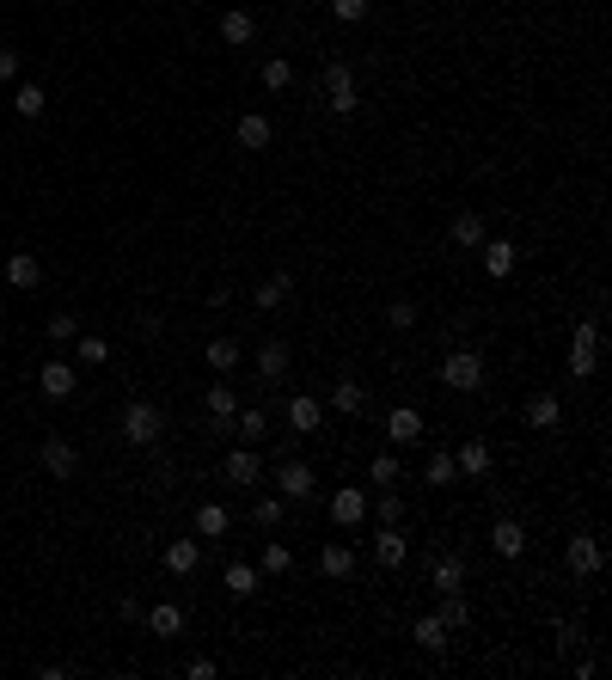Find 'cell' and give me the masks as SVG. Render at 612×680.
I'll return each instance as SVG.
<instances>
[{
  "mask_svg": "<svg viewBox=\"0 0 612 680\" xmlns=\"http://www.w3.org/2000/svg\"><path fill=\"white\" fill-rule=\"evenodd\" d=\"M258 37V19L245 13V6H227L221 13V43H233V49H245V43Z\"/></svg>",
  "mask_w": 612,
  "mask_h": 680,
  "instance_id": "cell-12",
  "label": "cell"
},
{
  "mask_svg": "<svg viewBox=\"0 0 612 680\" xmlns=\"http://www.w3.org/2000/svg\"><path fill=\"white\" fill-rule=\"evenodd\" d=\"M594 368H600V344H575V337H570V374H575V380H588Z\"/></svg>",
  "mask_w": 612,
  "mask_h": 680,
  "instance_id": "cell-31",
  "label": "cell"
},
{
  "mask_svg": "<svg viewBox=\"0 0 612 680\" xmlns=\"http://www.w3.org/2000/svg\"><path fill=\"white\" fill-rule=\"evenodd\" d=\"M386 325H392V331H410V325H417V307H410V301H392V307H386Z\"/></svg>",
  "mask_w": 612,
  "mask_h": 680,
  "instance_id": "cell-46",
  "label": "cell"
},
{
  "mask_svg": "<svg viewBox=\"0 0 612 680\" xmlns=\"http://www.w3.org/2000/svg\"><path fill=\"white\" fill-rule=\"evenodd\" d=\"M6 282H13V289H37V282H43V264L31 258V251H13V258H6Z\"/></svg>",
  "mask_w": 612,
  "mask_h": 680,
  "instance_id": "cell-22",
  "label": "cell"
},
{
  "mask_svg": "<svg viewBox=\"0 0 612 680\" xmlns=\"http://www.w3.org/2000/svg\"><path fill=\"white\" fill-rule=\"evenodd\" d=\"M478 251H484V270L496 276V282H502V276L514 270V246H509V239H484Z\"/></svg>",
  "mask_w": 612,
  "mask_h": 680,
  "instance_id": "cell-27",
  "label": "cell"
},
{
  "mask_svg": "<svg viewBox=\"0 0 612 680\" xmlns=\"http://www.w3.org/2000/svg\"><path fill=\"white\" fill-rule=\"evenodd\" d=\"M288 294H294V282H288V270H282V276H269V282H258V294H251V307H258V313H276V307H288Z\"/></svg>",
  "mask_w": 612,
  "mask_h": 680,
  "instance_id": "cell-21",
  "label": "cell"
},
{
  "mask_svg": "<svg viewBox=\"0 0 612 680\" xmlns=\"http://www.w3.org/2000/svg\"><path fill=\"white\" fill-rule=\"evenodd\" d=\"M184 675H190V680H215V675H221V668H215V662H208V656H196V662H190V668H184Z\"/></svg>",
  "mask_w": 612,
  "mask_h": 680,
  "instance_id": "cell-49",
  "label": "cell"
},
{
  "mask_svg": "<svg viewBox=\"0 0 612 680\" xmlns=\"http://www.w3.org/2000/svg\"><path fill=\"white\" fill-rule=\"evenodd\" d=\"M288 362H294V356H288V344H258V374H264V380H282Z\"/></svg>",
  "mask_w": 612,
  "mask_h": 680,
  "instance_id": "cell-28",
  "label": "cell"
},
{
  "mask_svg": "<svg viewBox=\"0 0 612 680\" xmlns=\"http://www.w3.org/2000/svg\"><path fill=\"white\" fill-rule=\"evenodd\" d=\"M227 595L233 600H245V595H258V570H251V564H239V558H233V564H227Z\"/></svg>",
  "mask_w": 612,
  "mask_h": 680,
  "instance_id": "cell-29",
  "label": "cell"
},
{
  "mask_svg": "<svg viewBox=\"0 0 612 680\" xmlns=\"http://www.w3.org/2000/svg\"><path fill=\"white\" fill-rule=\"evenodd\" d=\"M527 430H557V417H564V405H557V398H551V392H533L527 398Z\"/></svg>",
  "mask_w": 612,
  "mask_h": 680,
  "instance_id": "cell-18",
  "label": "cell"
},
{
  "mask_svg": "<svg viewBox=\"0 0 612 680\" xmlns=\"http://www.w3.org/2000/svg\"><path fill=\"white\" fill-rule=\"evenodd\" d=\"M331 411L362 417L367 411V387H362V380H337V387H331Z\"/></svg>",
  "mask_w": 612,
  "mask_h": 680,
  "instance_id": "cell-19",
  "label": "cell"
},
{
  "mask_svg": "<svg viewBox=\"0 0 612 680\" xmlns=\"http://www.w3.org/2000/svg\"><path fill=\"white\" fill-rule=\"evenodd\" d=\"M331 19H337V25H362L367 19V0H331Z\"/></svg>",
  "mask_w": 612,
  "mask_h": 680,
  "instance_id": "cell-43",
  "label": "cell"
},
{
  "mask_svg": "<svg viewBox=\"0 0 612 680\" xmlns=\"http://www.w3.org/2000/svg\"><path fill=\"white\" fill-rule=\"evenodd\" d=\"M203 405H208V417H233V411H239V392L221 380V387H208V392H203Z\"/></svg>",
  "mask_w": 612,
  "mask_h": 680,
  "instance_id": "cell-34",
  "label": "cell"
},
{
  "mask_svg": "<svg viewBox=\"0 0 612 680\" xmlns=\"http://www.w3.org/2000/svg\"><path fill=\"white\" fill-rule=\"evenodd\" d=\"M331 521H337V527H362L367 521V491H331Z\"/></svg>",
  "mask_w": 612,
  "mask_h": 680,
  "instance_id": "cell-10",
  "label": "cell"
},
{
  "mask_svg": "<svg viewBox=\"0 0 612 680\" xmlns=\"http://www.w3.org/2000/svg\"><path fill=\"white\" fill-rule=\"evenodd\" d=\"M208 368L233 374V368H239V344H233V337H215V344H208Z\"/></svg>",
  "mask_w": 612,
  "mask_h": 680,
  "instance_id": "cell-37",
  "label": "cell"
},
{
  "mask_svg": "<svg viewBox=\"0 0 612 680\" xmlns=\"http://www.w3.org/2000/svg\"><path fill=\"white\" fill-rule=\"evenodd\" d=\"M37 460H43V473H49V478H74V473H80V448H74V441H61V435L43 441Z\"/></svg>",
  "mask_w": 612,
  "mask_h": 680,
  "instance_id": "cell-5",
  "label": "cell"
},
{
  "mask_svg": "<svg viewBox=\"0 0 612 680\" xmlns=\"http://www.w3.org/2000/svg\"><path fill=\"white\" fill-rule=\"evenodd\" d=\"M74 387H80V374L68 368V362H43V368H37V392H43V398H56V405H61V398H74Z\"/></svg>",
  "mask_w": 612,
  "mask_h": 680,
  "instance_id": "cell-8",
  "label": "cell"
},
{
  "mask_svg": "<svg viewBox=\"0 0 612 680\" xmlns=\"http://www.w3.org/2000/svg\"><path fill=\"white\" fill-rule=\"evenodd\" d=\"M441 625H448V632H466L471 625V607H466V595H459V589H453V595H441Z\"/></svg>",
  "mask_w": 612,
  "mask_h": 680,
  "instance_id": "cell-30",
  "label": "cell"
},
{
  "mask_svg": "<svg viewBox=\"0 0 612 680\" xmlns=\"http://www.w3.org/2000/svg\"><path fill=\"white\" fill-rule=\"evenodd\" d=\"M288 80H294V68H288V56H269V62H264V86H269V92H282Z\"/></svg>",
  "mask_w": 612,
  "mask_h": 680,
  "instance_id": "cell-42",
  "label": "cell"
},
{
  "mask_svg": "<svg viewBox=\"0 0 612 680\" xmlns=\"http://www.w3.org/2000/svg\"><path fill=\"white\" fill-rule=\"evenodd\" d=\"M160 435H165V411H160V405H147V398H129V405H122V441L153 448Z\"/></svg>",
  "mask_w": 612,
  "mask_h": 680,
  "instance_id": "cell-1",
  "label": "cell"
},
{
  "mask_svg": "<svg viewBox=\"0 0 612 680\" xmlns=\"http://www.w3.org/2000/svg\"><path fill=\"white\" fill-rule=\"evenodd\" d=\"M374 558H380V570H398V564L410 558L405 534H398V527H380V539H374Z\"/></svg>",
  "mask_w": 612,
  "mask_h": 680,
  "instance_id": "cell-20",
  "label": "cell"
},
{
  "mask_svg": "<svg viewBox=\"0 0 612 680\" xmlns=\"http://www.w3.org/2000/svg\"><path fill=\"white\" fill-rule=\"evenodd\" d=\"M484 239H490V227H484V215H478V208L453 215V246H459V251H478Z\"/></svg>",
  "mask_w": 612,
  "mask_h": 680,
  "instance_id": "cell-14",
  "label": "cell"
},
{
  "mask_svg": "<svg viewBox=\"0 0 612 680\" xmlns=\"http://www.w3.org/2000/svg\"><path fill=\"white\" fill-rule=\"evenodd\" d=\"M441 380H448L453 392H478L484 387V350H453L448 362H441Z\"/></svg>",
  "mask_w": 612,
  "mask_h": 680,
  "instance_id": "cell-3",
  "label": "cell"
},
{
  "mask_svg": "<svg viewBox=\"0 0 612 680\" xmlns=\"http://www.w3.org/2000/svg\"><path fill=\"white\" fill-rule=\"evenodd\" d=\"M575 643H582V632H575L570 619H564V625H557V650H575Z\"/></svg>",
  "mask_w": 612,
  "mask_h": 680,
  "instance_id": "cell-50",
  "label": "cell"
},
{
  "mask_svg": "<svg viewBox=\"0 0 612 680\" xmlns=\"http://www.w3.org/2000/svg\"><path fill=\"white\" fill-rule=\"evenodd\" d=\"M227 527H233V515H227L221 503H203V509H196V539H227Z\"/></svg>",
  "mask_w": 612,
  "mask_h": 680,
  "instance_id": "cell-25",
  "label": "cell"
},
{
  "mask_svg": "<svg viewBox=\"0 0 612 680\" xmlns=\"http://www.w3.org/2000/svg\"><path fill=\"white\" fill-rule=\"evenodd\" d=\"M233 142H239L245 154H264V147L276 142V123H269L264 111H245V117H239V129H233Z\"/></svg>",
  "mask_w": 612,
  "mask_h": 680,
  "instance_id": "cell-7",
  "label": "cell"
},
{
  "mask_svg": "<svg viewBox=\"0 0 612 680\" xmlns=\"http://www.w3.org/2000/svg\"><path fill=\"white\" fill-rule=\"evenodd\" d=\"M0 80H19V49L0 43Z\"/></svg>",
  "mask_w": 612,
  "mask_h": 680,
  "instance_id": "cell-47",
  "label": "cell"
},
{
  "mask_svg": "<svg viewBox=\"0 0 612 680\" xmlns=\"http://www.w3.org/2000/svg\"><path fill=\"white\" fill-rule=\"evenodd\" d=\"M288 423H294L301 435H312L319 423H325V405H319V398H306V392H301V398H288Z\"/></svg>",
  "mask_w": 612,
  "mask_h": 680,
  "instance_id": "cell-23",
  "label": "cell"
},
{
  "mask_svg": "<svg viewBox=\"0 0 612 680\" xmlns=\"http://www.w3.org/2000/svg\"><path fill=\"white\" fill-rule=\"evenodd\" d=\"M319 570H325L331 582H343V577H355V552H349L343 539H325V552H319Z\"/></svg>",
  "mask_w": 612,
  "mask_h": 680,
  "instance_id": "cell-16",
  "label": "cell"
},
{
  "mask_svg": "<svg viewBox=\"0 0 612 680\" xmlns=\"http://www.w3.org/2000/svg\"><path fill=\"white\" fill-rule=\"evenodd\" d=\"M453 466L471 478H490V466H496V453H490V441H459V453H453Z\"/></svg>",
  "mask_w": 612,
  "mask_h": 680,
  "instance_id": "cell-15",
  "label": "cell"
},
{
  "mask_svg": "<svg viewBox=\"0 0 612 680\" xmlns=\"http://www.w3.org/2000/svg\"><path fill=\"white\" fill-rule=\"evenodd\" d=\"M43 337H49V344H74V337H80V319H74V313H49Z\"/></svg>",
  "mask_w": 612,
  "mask_h": 680,
  "instance_id": "cell-36",
  "label": "cell"
},
{
  "mask_svg": "<svg viewBox=\"0 0 612 680\" xmlns=\"http://www.w3.org/2000/svg\"><path fill=\"white\" fill-rule=\"evenodd\" d=\"M398 473H405V466H398V453H392V448H380L374 460H367V478H374V484H398Z\"/></svg>",
  "mask_w": 612,
  "mask_h": 680,
  "instance_id": "cell-32",
  "label": "cell"
},
{
  "mask_svg": "<svg viewBox=\"0 0 612 680\" xmlns=\"http://www.w3.org/2000/svg\"><path fill=\"white\" fill-rule=\"evenodd\" d=\"M570 337H575V344H600V319H582V325H575Z\"/></svg>",
  "mask_w": 612,
  "mask_h": 680,
  "instance_id": "cell-48",
  "label": "cell"
},
{
  "mask_svg": "<svg viewBox=\"0 0 612 680\" xmlns=\"http://www.w3.org/2000/svg\"><path fill=\"white\" fill-rule=\"evenodd\" d=\"M43 104H49V99H43L37 80H25L19 92H13V111H19V117H43Z\"/></svg>",
  "mask_w": 612,
  "mask_h": 680,
  "instance_id": "cell-35",
  "label": "cell"
},
{
  "mask_svg": "<svg viewBox=\"0 0 612 680\" xmlns=\"http://www.w3.org/2000/svg\"><path fill=\"white\" fill-rule=\"evenodd\" d=\"M398 521H405V496L380 491V527H398Z\"/></svg>",
  "mask_w": 612,
  "mask_h": 680,
  "instance_id": "cell-44",
  "label": "cell"
},
{
  "mask_svg": "<svg viewBox=\"0 0 612 680\" xmlns=\"http://www.w3.org/2000/svg\"><path fill=\"white\" fill-rule=\"evenodd\" d=\"M325 104L331 111H337V117H349V111H355V104H362V92H355V68L349 62H325Z\"/></svg>",
  "mask_w": 612,
  "mask_h": 680,
  "instance_id": "cell-2",
  "label": "cell"
},
{
  "mask_svg": "<svg viewBox=\"0 0 612 680\" xmlns=\"http://www.w3.org/2000/svg\"><path fill=\"white\" fill-rule=\"evenodd\" d=\"M386 441H398V448H410V441H423V417L410 411V405H398V411L386 417Z\"/></svg>",
  "mask_w": 612,
  "mask_h": 680,
  "instance_id": "cell-17",
  "label": "cell"
},
{
  "mask_svg": "<svg viewBox=\"0 0 612 680\" xmlns=\"http://www.w3.org/2000/svg\"><path fill=\"white\" fill-rule=\"evenodd\" d=\"M74 356H80L86 368H99V362H111V344L104 337H74Z\"/></svg>",
  "mask_w": 612,
  "mask_h": 680,
  "instance_id": "cell-40",
  "label": "cell"
},
{
  "mask_svg": "<svg viewBox=\"0 0 612 680\" xmlns=\"http://www.w3.org/2000/svg\"><path fill=\"white\" fill-rule=\"evenodd\" d=\"M490 552H496V558H521V552H527V527H521V521H496V527H490Z\"/></svg>",
  "mask_w": 612,
  "mask_h": 680,
  "instance_id": "cell-13",
  "label": "cell"
},
{
  "mask_svg": "<svg viewBox=\"0 0 612 680\" xmlns=\"http://www.w3.org/2000/svg\"><path fill=\"white\" fill-rule=\"evenodd\" d=\"M221 473H227V484H239V491H245V484H258V478H264V460H258V448H233L221 460Z\"/></svg>",
  "mask_w": 612,
  "mask_h": 680,
  "instance_id": "cell-9",
  "label": "cell"
},
{
  "mask_svg": "<svg viewBox=\"0 0 612 680\" xmlns=\"http://www.w3.org/2000/svg\"><path fill=\"white\" fill-rule=\"evenodd\" d=\"M196 564H203V546H196V539H172V546H165V570H178V577H190Z\"/></svg>",
  "mask_w": 612,
  "mask_h": 680,
  "instance_id": "cell-24",
  "label": "cell"
},
{
  "mask_svg": "<svg viewBox=\"0 0 612 680\" xmlns=\"http://www.w3.org/2000/svg\"><path fill=\"white\" fill-rule=\"evenodd\" d=\"M410 638L423 643V650H441V643H448V625H441V619H435V613H423V619H417V625H410Z\"/></svg>",
  "mask_w": 612,
  "mask_h": 680,
  "instance_id": "cell-33",
  "label": "cell"
},
{
  "mask_svg": "<svg viewBox=\"0 0 612 680\" xmlns=\"http://www.w3.org/2000/svg\"><path fill=\"white\" fill-rule=\"evenodd\" d=\"M147 632H153V638H178V632H184V607H172V600H160V607L147 613Z\"/></svg>",
  "mask_w": 612,
  "mask_h": 680,
  "instance_id": "cell-26",
  "label": "cell"
},
{
  "mask_svg": "<svg viewBox=\"0 0 612 680\" xmlns=\"http://www.w3.org/2000/svg\"><path fill=\"white\" fill-rule=\"evenodd\" d=\"M276 484H282L288 503H306V496L319 491V478H312V466H306V460H282V466H276Z\"/></svg>",
  "mask_w": 612,
  "mask_h": 680,
  "instance_id": "cell-6",
  "label": "cell"
},
{
  "mask_svg": "<svg viewBox=\"0 0 612 680\" xmlns=\"http://www.w3.org/2000/svg\"><path fill=\"white\" fill-rule=\"evenodd\" d=\"M423 478H428V484H453V478H459V466H453V453H428Z\"/></svg>",
  "mask_w": 612,
  "mask_h": 680,
  "instance_id": "cell-39",
  "label": "cell"
},
{
  "mask_svg": "<svg viewBox=\"0 0 612 680\" xmlns=\"http://www.w3.org/2000/svg\"><path fill=\"white\" fill-rule=\"evenodd\" d=\"M0 337H6V319H0Z\"/></svg>",
  "mask_w": 612,
  "mask_h": 680,
  "instance_id": "cell-51",
  "label": "cell"
},
{
  "mask_svg": "<svg viewBox=\"0 0 612 680\" xmlns=\"http://www.w3.org/2000/svg\"><path fill=\"white\" fill-rule=\"evenodd\" d=\"M428 582H435V595H453V589H466V558H435L428 564Z\"/></svg>",
  "mask_w": 612,
  "mask_h": 680,
  "instance_id": "cell-11",
  "label": "cell"
},
{
  "mask_svg": "<svg viewBox=\"0 0 612 680\" xmlns=\"http://www.w3.org/2000/svg\"><path fill=\"white\" fill-rule=\"evenodd\" d=\"M258 564H264L269 577H288V570H294V552H288L282 539H269V546H264V558H258Z\"/></svg>",
  "mask_w": 612,
  "mask_h": 680,
  "instance_id": "cell-38",
  "label": "cell"
},
{
  "mask_svg": "<svg viewBox=\"0 0 612 680\" xmlns=\"http://www.w3.org/2000/svg\"><path fill=\"white\" fill-rule=\"evenodd\" d=\"M564 564H570L575 577H600V564H607V552H600V534H575L570 546H564Z\"/></svg>",
  "mask_w": 612,
  "mask_h": 680,
  "instance_id": "cell-4",
  "label": "cell"
},
{
  "mask_svg": "<svg viewBox=\"0 0 612 680\" xmlns=\"http://www.w3.org/2000/svg\"><path fill=\"white\" fill-rule=\"evenodd\" d=\"M251 521H258V527H276V521H282V496H258Z\"/></svg>",
  "mask_w": 612,
  "mask_h": 680,
  "instance_id": "cell-45",
  "label": "cell"
},
{
  "mask_svg": "<svg viewBox=\"0 0 612 680\" xmlns=\"http://www.w3.org/2000/svg\"><path fill=\"white\" fill-rule=\"evenodd\" d=\"M233 417H239V441H264V435H269L264 411H233Z\"/></svg>",
  "mask_w": 612,
  "mask_h": 680,
  "instance_id": "cell-41",
  "label": "cell"
}]
</instances>
